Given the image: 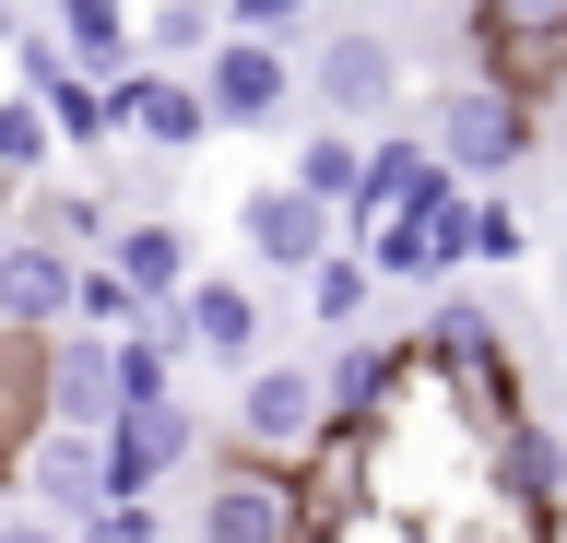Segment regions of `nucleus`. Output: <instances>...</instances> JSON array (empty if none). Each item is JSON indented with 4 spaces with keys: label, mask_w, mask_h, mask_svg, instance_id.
<instances>
[{
    "label": "nucleus",
    "mask_w": 567,
    "mask_h": 543,
    "mask_svg": "<svg viewBox=\"0 0 567 543\" xmlns=\"http://www.w3.org/2000/svg\"><path fill=\"white\" fill-rule=\"evenodd\" d=\"M331 437V401H319V366H248L237 401H225V449L237 461H272V472H308V449Z\"/></svg>",
    "instance_id": "obj_1"
},
{
    "label": "nucleus",
    "mask_w": 567,
    "mask_h": 543,
    "mask_svg": "<svg viewBox=\"0 0 567 543\" xmlns=\"http://www.w3.org/2000/svg\"><path fill=\"white\" fill-rule=\"evenodd\" d=\"M461 36H473V72L520 107H544L567 83V0H473Z\"/></svg>",
    "instance_id": "obj_2"
},
{
    "label": "nucleus",
    "mask_w": 567,
    "mask_h": 543,
    "mask_svg": "<svg viewBox=\"0 0 567 543\" xmlns=\"http://www.w3.org/2000/svg\"><path fill=\"white\" fill-rule=\"evenodd\" d=\"M425 143L450 166V189H508V166L532 154V107L520 95H496V83H461L425 107Z\"/></svg>",
    "instance_id": "obj_3"
},
{
    "label": "nucleus",
    "mask_w": 567,
    "mask_h": 543,
    "mask_svg": "<svg viewBox=\"0 0 567 543\" xmlns=\"http://www.w3.org/2000/svg\"><path fill=\"white\" fill-rule=\"evenodd\" d=\"M308 95L331 107V130H367V118L390 130V107L414 95V72H402V48H390L379 24H331L319 60H308Z\"/></svg>",
    "instance_id": "obj_4"
},
{
    "label": "nucleus",
    "mask_w": 567,
    "mask_h": 543,
    "mask_svg": "<svg viewBox=\"0 0 567 543\" xmlns=\"http://www.w3.org/2000/svg\"><path fill=\"white\" fill-rule=\"evenodd\" d=\"M237 249L260 260V272H284V284H308L319 260L343 249V213L308 201L296 178H260V189H237Z\"/></svg>",
    "instance_id": "obj_5"
},
{
    "label": "nucleus",
    "mask_w": 567,
    "mask_h": 543,
    "mask_svg": "<svg viewBox=\"0 0 567 543\" xmlns=\"http://www.w3.org/2000/svg\"><path fill=\"white\" fill-rule=\"evenodd\" d=\"M189 532H202V543H296V472L213 449L202 497H189Z\"/></svg>",
    "instance_id": "obj_6"
},
{
    "label": "nucleus",
    "mask_w": 567,
    "mask_h": 543,
    "mask_svg": "<svg viewBox=\"0 0 567 543\" xmlns=\"http://www.w3.org/2000/svg\"><path fill=\"white\" fill-rule=\"evenodd\" d=\"M12 497H35V520L83 532V520L106 508V437H83V426H35L24 449H12Z\"/></svg>",
    "instance_id": "obj_7"
},
{
    "label": "nucleus",
    "mask_w": 567,
    "mask_h": 543,
    "mask_svg": "<svg viewBox=\"0 0 567 543\" xmlns=\"http://www.w3.org/2000/svg\"><path fill=\"white\" fill-rule=\"evenodd\" d=\"M202 461V426H189V401H131L118 426H106V508H154L166 472Z\"/></svg>",
    "instance_id": "obj_8"
},
{
    "label": "nucleus",
    "mask_w": 567,
    "mask_h": 543,
    "mask_svg": "<svg viewBox=\"0 0 567 543\" xmlns=\"http://www.w3.org/2000/svg\"><path fill=\"white\" fill-rule=\"evenodd\" d=\"M35 366H48V426H83V437L118 426V343H106V331H83V320L48 331Z\"/></svg>",
    "instance_id": "obj_9"
},
{
    "label": "nucleus",
    "mask_w": 567,
    "mask_h": 543,
    "mask_svg": "<svg viewBox=\"0 0 567 543\" xmlns=\"http://www.w3.org/2000/svg\"><path fill=\"white\" fill-rule=\"evenodd\" d=\"M437 201H450V166H437V143L390 118L379 143H367V189H354L343 237H367V224H390V213H437Z\"/></svg>",
    "instance_id": "obj_10"
},
{
    "label": "nucleus",
    "mask_w": 567,
    "mask_h": 543,
    "mask_svg": "<svg viewBox=\"0 0 567 543\" xmlns=\"http://www.w3.org/2000/svg\"><path fill=\"white\" fill-rule=\"evenodd\" d=\"M189 83H202L213 130H272V118H284V95H296V60H284V48H260V36H225Z\"/></svg>",
    "instance_id": "obj_11"
},
{
    "label": "nucleus",
    "mask_w": 567,
    "mask_h": 543,
    "mask_svg": "<svg viewBox=\"0 0 567 543\" xmlns=\"http://www.w3.org/2000/svg\"><path fill=\"white\" fill-rule=\"evenodd\" d=\"M71 284H83L71 249H48V237H0V331H12V343L71 331Z\"/></svg>",
    "instance_id": "obj_12"
},
{
    "label": "nucleus",
    "mask_w": 567,
    "mask_h": 543,
    "mask_svg": "<svg viewBox=\"0 0 567 543\" xmlns=\"http://www.w3.org/2000/svg\"><path fill=\"white\" fill-rule=\"evenodd\" d=\"M414 532H425V543H567V520H556V508H532V497H508L496 472H473L461 497L425 508Z\"/></svg>",
    "instance_id": "obj_13"
},
{
    "label": "nucleus",
    "mask_w": 567,
    "mask_h": 543,
    "mask_svg": "<svg viewBox=\"0 0 567 543\" xmlns=\"http://www.w3.org/2000/svg\"><path fill=\"white\" fill-rule=\"evenodd\" d=\"M106 95H118V130H131L142 154H166V166L213 143V107H202V83H177V72H118Z\"/></svg>",
    "instance_id": "obj_14"
},
{
    "label": "nucleus",
    "mask_w": 567,
    "mask_h": 543,
    "mask_svg": "<svg viewBox=\"0 0 567 543\" xmlns=\"http://www.w3.org/2000/svg\"><path fill=\"white\" fill-rule=\"evenodd\" d=\"M177 320H189V355H213V366H260V284H237V272H189V295H177Z\"/></svg>",
    "instance_id": "obj_15"
},
{
    "label": "nucleus",
    "mask_w": 567,
    "mask_h": 543,
    "mask_svg": "<svg viewBox=\"0 0 567 543\" xmlns=\"http://www.w3.org/2000/svg\"><path fill=\"white\" fill-rule=\"evenodd\" d=\"M48 36H60V60L83 83L142 72V12H131V0H48Z\"/></svg>",
    "instance_id": "obj_16"
},
{
    "label": "nucleus",
    "mask_w": 567,
    "mask_h": 543,
    "mask_svg": "<svg viewBox=\"0 0 567 543\" xmlns=\"http://www.w3.org/2000/svg\"><path fill=\"white\" fill-rule=\"evenodd\" d=\"M106 272H118L142 307H177V295H189V237H177L166 213H118V237H106Z\"/></svg>",
    "instance_id": "obj_17"
},
{
    "label": "nucleus",
    "mask_w": 567,
    "mask_h": 543,
    "mask_svg": "<svg viewBox=\"0 0 567 543\" xmlns=\"http://www.w3.org/2000/svg\"><path fill=\"white\" fill-rule=\"evenodd\" d=\"M390 378H402V343H367V331H343V343L319 355V401H331V426H379Z\"/></svg>",
    "instance_id": "obj_18"
},
{
    "label": "nucleus",
    "mask_w": 567,
    "mask_h": 543,
    "mask_svg": "<svg viewBox=\"0 0 567 543\" xmlns=\"http://www.w3.org/2000/svg\"><path fill=\"white\" fill-rule=\"evenodd\" d=\"M485 472L508 484V497H532V508H556V520H567V437L544 426V414H520V426L496 437V449H485Z\"/></svg>",
    "instance_id": "obj_19"
},
{
    "label": "nucleus",
    "mask_w": 567,
    "mask_h": 543,
    "mask_svg": "<svg viewBox=\"0 0 567 543\" xmlns=\"http://www.w3.org/2000/svg\"><path fill=\"white\" fill-rule=\"evenodd\" d=\"M343 249H367L379 284H461V260L437 249V213H390V224H367V237H343Z\"/></svg>",
    "instance_id": "obj_20"
},
{
    "label": "nucleus",
    "mask_w": 567,
    "mask_h": 543,
    "mask_svg": "<svg viewBox=\"0 0 567 543\" xmlns=\"http://www.w3.org/2000/svg\"><path fill=\"white\" fill-rule=\"evenodd\" d=\"M213 48H225V0H154V12H142V72H202Z\"/></svg>",
    "instance_id": "obj_21"
},
{
    "label": "nucleus",
    "mask_w": 567,
    "mask_h": 543,
    "mask_svg": "<svg viewBox=\"0 0 567 543\" xmlns=\"http://www.w3.org/2000/svg\"><path fill=\"white\" fill-rule=\"evenodd\" d=\"M24 237H48V249H71V260H106L118 201H106V189H35V201H24Z\"/></svg>",
    "instance_id": "obj_22"
},
{
    "label": "nucleus",
    "mask_w": 567,
    "mask_h": 543,
    "mask_svg": "<svg viewBox=\"0 0 567 543\" xmlns=\"http://www.w3.org/2000/svg\"><path fill=\"white\" fill-rule=\"evenodd\" d=\"M284 178L308 189V201H331V213H354V189H367V143H354V130H331V118H319L308 143L284 154Z\"/></svg>",
    "instance_id": "obj_23"
},
{
    "label": "nucleus",
    "mask_w": 567,
    "mask_h": 543,
    "mask_svg": "<svg viewBox=\"0 0 567 543\" xmlns=\"http://www.w3.org/2000/svg\"><path fill=\"white\" fill-rule=\"evenodd\" d=\"M35 107H48V130H60L71 154H106V143H131V130H118V95H106V83H83V72H60L48 95H35Z\"/></svg>",
    "instance_id": "obj_24"
},
{
    "label": "nucleus",
    "mask_w": 567,
    "mask_h": 543,
    "mask_svg": "<svg viewBox=\"0 0 567 543\" xmlns=\"http://www.w3.org/2000/svg\"><path fill=\"white\" fill-rule=\"evenodd\" d=\"M367 307H379V272H367V249H331L308 272V320L319 331H367Z\"/></svg>",
    "instance_id": "obj_25"
},
{
    "label": "nucleus",
    "mask_w": 567,
    "mask_h": 543,
    "mask_svg": "<svg viewBox=\"0 0 567 543\" xmlns=\"http://www.w3.org/2000/svg\"><path fill=\"white\" fill-rule=\"evenodd\" d=\"M71 320H83V331H106V343H118V331H142V320H154V307H142V295L118 284L106 260H83V284H71Z\"/></svg>",
    "instance_id": "obj_26"
},
{
    "label": "nucleus",
    "mask_w": 567,
    "mask_h": 543,
    "mask_svg": "<svg viewBox=\"0 0 567 543\" xmlns=\"http://www.w3.org/2000/svg\"><path fill=\"white\" fill-rule=\"evenodd\" d=\"M60 154V130H48V107L35 95H0V178H35Z\"/></svg>",
    "instance_id": "obj_27"
},
{
    "label": "nucleus",
    "mask_w": 567,
    "mask_h": 543,
    "mask_svg": "<svg viewBox=\"0 0 567 543\" xmlns=\"http://www.w3.org/2000/svg\"><path fill=\"white\" fill-rule=\"evenodd\" d=\"M12 72H24L12 95H48V83H60L71 60H60V36H35V24H12Z\"/></svg>",
    "instance_id": "obj_28"
},
{
    "label": "nucleus",
    "mask_w": 567,
    "mask_h": 543,
    "mask_svg": "<svg viewBox=\"0 0 567 543\" xmlns=\"http://www.w3.org/2000/svg\"><path fill=\"white\" fill-rule=\"evenodd\" d=\"M0 543H71L60 520H35V508H12V520H0Z\"/></svg>",
    "instance_id": "obj_29"
},
{
    "label": "nucleus",
    "mask_w": 567,
    "mask_h": 543,
    "mask_svg": "<svg viewBox=\"0 0 567 543\" xmlns=\"http://www.w3.org/2000/svg\"><path fill=\"white\" fill-rule=\"evenodd\" d=\"M0 213H12V178H0Z\"/></svg>",
    "instance_id": "obj_30"
},
{
    "label": "nucleus",
    "mask_w": 567,
    "mask_h": 543,
    "mask_svg": "<svg viewBox=\"0 0 567 543\" xmlns=\"http://www.w3.org/2000/svg\"><path fill=\"white\" fill-rule=\"evenodd\" d=\"M0 484H12V461H0Z\"/></svg>",
    "instance_id": "obj_31"
}]
</instances>
